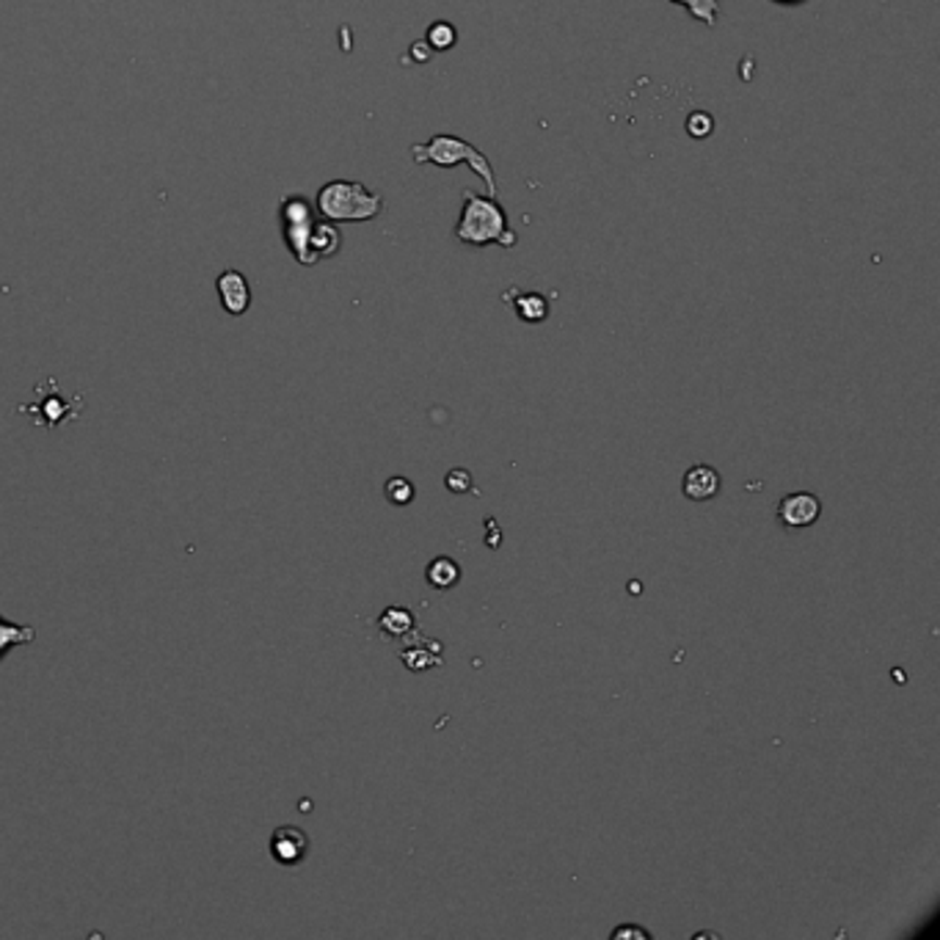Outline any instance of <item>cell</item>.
<instances>
[{
  "mask_svg": "<svg viewBox=\"0 0 940 940\" xmlns=\"http://www.w3.org/2000/svg\"><path fill=\"white\" fill-rule=\"evenodd\" d=\"M681 488H685L687 500L692 502L712 500V497H717V491H720V472L706 464L692 466V469H687Z\"/></svg>",
  "mask_w": 940,
  "mask_h": 940,
  "instance_id": "9",
  "label": "cell"
},
{
  "mask_svg": "<svg viewBox=\"0 0 940 940\" xmlns=\"http://www.w3.org/2000/svg\"><path fill=\"white\" fill-rule=\"evenodd\" d=\"M670 3L687 9V12H690L698 23L706 25V28H714L723 12L720 0H670Z\"/></svg>",
  "mask_w": 940,
  "mask_h": 940,
  "instance_id": "16",
  "label": "cell"
},
{
  "mask_svg": "<svg viewBox=\"0 0 940 940\" xmlns=\"http://www.w3.org/2000/svg\"><path fill=\"white\" fill-rule=\"evenodd\" d=\"M317 213L326 221H373L384 213V197L353 179H334L317 191Z\"/></svg>",
  "mask_w": 940,
  "mask_h": 940,
  "instance_id": "3",
  "label": "cell"
},
{
  "mask_svg": "<svg viewBox=\"0 0 940 940\" xmlns=\"http://www.w3.org/2000/svg\"><path fill=\"white\" fill-rule=\"evenodd\" d=\"M215 287H218L221 306H224L229 315L238 317L251 306L249 279H246L240 271H224V274L218 276V281H215Z\"/></svg>",
  "mask_w": 940,
  "mask_h": 940,
  "instance_id": "8",
  "label": "cell"
},
{
  "mask_svg": "<svg viewBox=\"0 0 940 940\" xmlns=\"http://www.w3.org/2000/svg\"><path fill=\"white\" fill-rule=\"evenodd\" d=\"M505 301H513V310L524 323H541L549 317V301L541 292H522L513 287Z\"/></svg>",
  "mask_w": 940,
  "mask_h": 940,
  "instance_id": "11",
  "label": "cell"
},
{
  "mask_svg": "<svg viewBox=\"0 0 940 940\" xmlns=\"http://www.w3.org/2000/svg\"><path fill=\"white\" fill-rule=\"evenodd\" d=\"M384 491H387V500L392 502V505H409V502L414 500V486H411L405 477H392Z\"/></svg>",
  "mask_w": 940,
  "mask_h": 940,
  "instance_id": "17",
  "label": "cell"
},
{
  "mask_svg": "<svg viewBox=\"0 0 940 940\" xmlns=\"http://www.w3.org/2000/svg\"><path fill=\"white\" fill-rule=\"evenodd\" d=\"M342 243V235L340 229L331 227V224H317L312 227L310 235V243H306V260H310V265H315L317 260H326V256H334L337 251H340Z\"/></svg>",
  "mask_w": 940,
  "mask_h": 940,
  "instance_id": "10",
  "label": "cell"
},
{
  "mask_svg": "<svg viewBox=\"0 0 940 940\" xmlns=\"http://www.w3.org/2000/svg\"><path fill=\"white\" fill-rule=\"evenodd\" d=\"M425 577H428V582L434 585L436 590H450L453 585H459L461 579V568L455 560L450 557H436L430 560L428 572H425Z\"/></svg>",
  "mask_w": 940,
  "mask_h": 940,
  "instance_id": "12",
  "label": "cell"
},
{
  "mask_svg": "<svg viewBox=\"0 0 940 940\" xmlns=\"http://www.w3.org/2000/svg\"><path fill=\"white\" fill-rule=\"evenodd\" d=\"M685 127L692 138H709L714 133V116L709 111H692Z\"/></svg>",
  "mask_w": 940,
  "mask_h": 940,
  "instance_id": "18",
  "label": "cell"
},
{
  "mask_svg": "<svg viewBox=\"0 0 940 940\" xmlns=\"http://www.w3.org/2000/svg\"><path fill=\"white\" fill-rule=\"evenodd\" d=\"M411 158H414L417 166L434 163V166L439 168H453L459 166V163H466V166L482 179L488 197H497V193H500V185H497V177H494V166H491V161L486 158V152H480L475 143L464 141V138L450 136V133H439V136L428 138L425 143H414V147H411Z\"/></svg>",
  "mask_w": 940,
  "mask_h": 940,
  "instance_id": "2",
  "label": "cell"
},
{
  "mask_svg": "<svg viewBox=\"0 0 940 940\" xmlns=\"http://www.w3.org/2000/svg\"><path fill=\"white\" fill-rule=\"evenodd\" d=\"M819 513H822V502L816 500L814 494H809V491H798V494L784 497L778 505L780 524L789 527V530H803V527H811V524L819 518Z\"/></svg>",
  "mask_w": 940,
  "mask_h": 940,
  "instance_id": "7",
  "label": "cell"
},
{
  "mask_svg": "<svg viewBox=\"0 0 940 940\" xmlns=\"http://www.w3.org/2000/svg\"><path fill=\"white\" fill-rule=\"evenodd\" d=\"M378 626L387 637H403L414 629V615L405 607H389L384 610V615L378 618Z\"/></svg>",
  "mask_w": 940,
  "mask_h": 940,
  "instance_id": "15",
  "label": "cell"
},
{
  "mask_svg": "<svg viewBox=\"0 0 940 940\" xmlns=\"http://www.w3.org/2000/svg\"><path fill=\"white\" fill-rule=\"evenodd\" d=\"M425 42H428V48L434 50V53H447V50H453L455 45H459V30H455L453 23L439 20V23H434L428 28Z\"/></svg>",
  "mask_w": 940,
  "mask_h": 940,
  "instance_id": "14",
  "label": "cell"
},
{
  "mask_svg": "<svg viewBox=\"0 0 940 940\" xmlns=\"http://www.w3.org/2000/svg\"><path fill=\"white\" fill-rule=\"evenodd\" d=\"M775 7H803L805 0H769Z\"/></svg>",
  "mask_w": 940,
  "mask_h": 940,
  "instance_id": "22",
  "label": "cell"
},
{
  "mask_svg": "<svg viewBox=\"0 0 940 940\" xmlns=\"http://www.w3.org/2000/svg\"><path fill=\"white\" fill-rule=\"evenodd\" d=\"M444 486L450 488L453 494H466V491L475 488V482H472L469 469H450L444 477Z\"/></svg>",
  "mask_w": 940,
  "mask_h": 940,
  "instance_id": "19",
  "label": "cell"
},
{
  "mask_svg": "<svg viewBox=\"0 0 940 940\" xmlns=\"http://www.w3.org/2000/svg\"><path fill=\"white\" fill-rule=\"evenodd\" d=\"M34 392H36L34 403H23L17 411L23 414V417H28L36 428L59 430L64 428L66 423H75V419L80 417V411H84V398H80V394H75V398H64V394L55 389V378L36 384Z\"/></svg>",
  "mask_w": 940,
  "mask_h": 940,
  "instance_id": "4",
  "label": "cell"
},
{
  "mask_svg": "<svg viewBox=\"0 0 940 940\" xmlns=\"http://www.w3.org/2000/svg\"><path fill=\"white\" fill-rule=\"evenodd\" d=\"M411 55H414V61H417V64H425V61L434 55V50L428 48V42H414L411 45Z\"/></svg>",
  "mask_w": 940,
  "mask_h": 940,
  "instance_id": "20",
  "label": "cell"
},
{
  "mask_svg": "<svg viewBox=\"0 0 940 940\" xmlns=\"http://www.w3.org/2000/svg\"><path fill=\"white\" fill-rule=\"evenodd\" d=\"M34 640H36L34 626L12 624V621L0 618V660H3V656H7V651L14 649V646L34 643Z\"/></svg>",
  "mask_w": 940,
  "mask_h": 940,
  "instance_id": "13",
  "label": "cell"
},
{
  "mask_svg": "<svg viewBox=\"0 0 940 940\" xmlns=\"http://www.w3.org/2000/svg\"><path fill=\"white\" fill-rule=\"evenodd\" d=\"M312 227H315V218H312V208L306 204V199H287L285 202V238L287 249L296 254V260L301 265H310L306 260V243H310Z\"/></svg>",
  "mask_w": 940,
  "mask_h": 940,
  "instance_id": "5",
  "label": "cell"
},
{
  "mask_svg": "<svg viewBox=\"0 0 940 940\" xmlns=\"http://www.w3.org/2000/svg\"><path fill=\"white\" fill-rule=\"evenodd\" d=\"M464 208H461L459 224H455V240L464 246H502L513 249L518 243V233L511 227L505 208L497 202V197H480V193L466 188L461 193Z\"/></svg>",
  "mask_w": 940,
  "mask_h": 940,
  "instance_id": "1",
  "label": "cell"
},
{
  "mask_svg": "<svg viewBox=\"0 0 940 940\" xmlns=\"http://www.w3.org/2000/svg\"><path fill=\"white\" fill-rule=\"evenodd\" d=\"M613 938H640V940H649V932H646V929H637V927H618L613 932Z\"/></svg>",
  "mask_w": 940,
  "mask_h": 940,
  "instance_id": "21",
  "label": "cell"
},
{
  "mask_svg": "<svg viewBox=\"0 0 940 940\" xmlns=\"http://www.w3.org/2000/svg\"><path fill=\"white\" fill-rule=\"evenodd\" d=\"M268 850L271 857H274L279 866L292 869V866H301V863L306 861V855H310V836L296 825H281L271 834Z\"/></svg>",
  "mask_w": 940,
  "mask_h": 940,
  "instance_id": "6",
  "label": "cell"
}]
</instances>
